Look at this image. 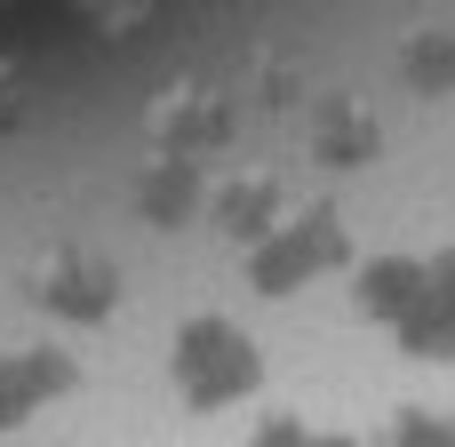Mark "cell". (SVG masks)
Wrapping results in <instances>:
<instances>
[{"label":"cell","instance_id":"obj_1","mask_svg":"<svg viewBox=\"0 0 455 447\" xmlns=\"http://www.w3.org/2000/svg\"><path fill=\"white\" fill-rule=\"evenodd\" d=\"M0 447H455V0H24Z\"/></svg>","mask_w":455,"mask_h":447}]
</instances>
